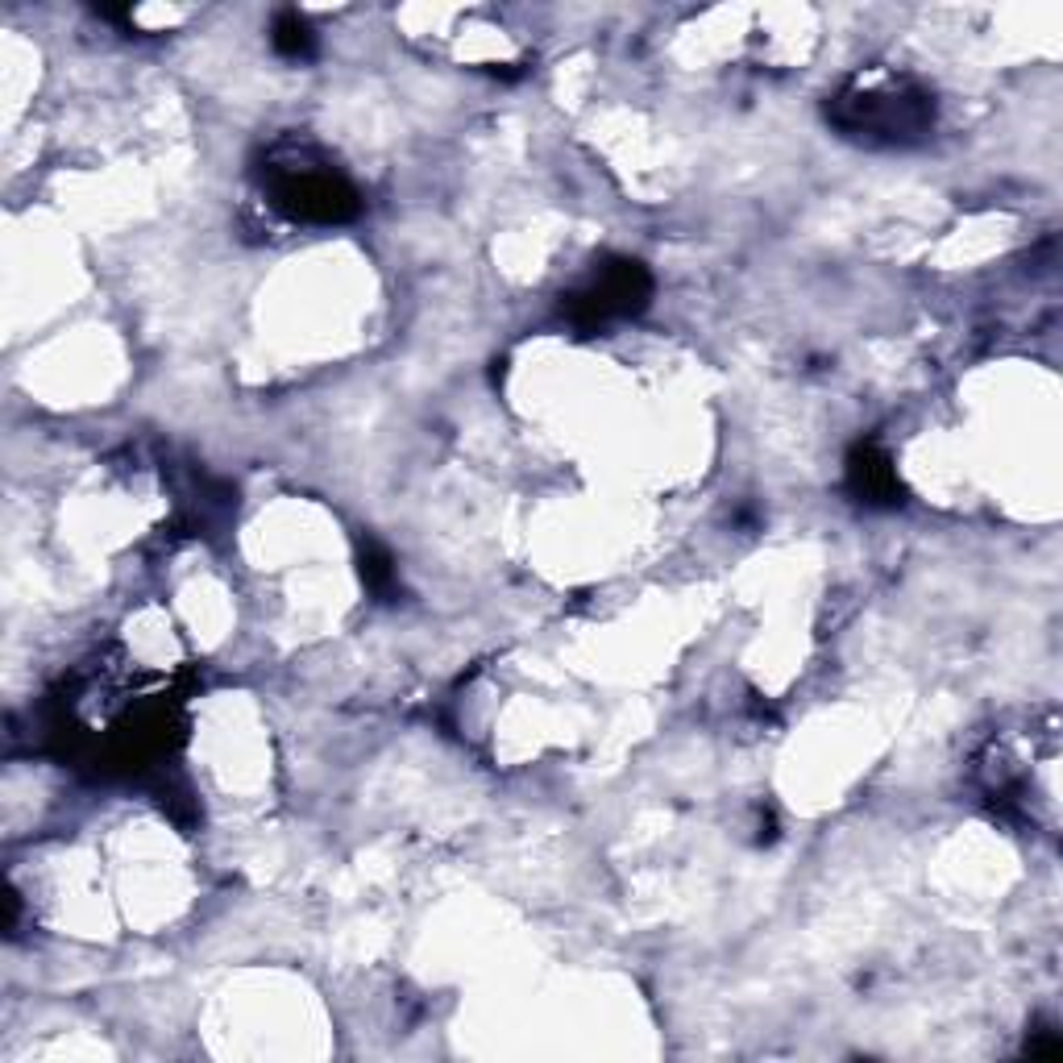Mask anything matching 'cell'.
Segmentation results:
<instances>
[{"label":"cell","instance_id":"cell-2","mask_svg":"<svg viewBox=\"0 0 1063 1063\" xmlns=\"http://www.w3.org/2000/svg\"><path fill=\"white\" fill-rule=\"evenodd\" d=\"M851 478H856V486H860V495L869 498H889L898 491V478L889 470V461H881L873 453H864L856 466H851Z\"/></svg>","mask_w":1063,"mask_h":1063},{"label":"cell","instance_id":"cell-1","mask_svg":"<svg viewBox=\"0 0 1063 1063\" xmlns=\"http://www.w3.org/2000/svg\"><path fill=\"white\" fill-rule=\"evenodd\" d=\"M279 208H287L291 216H304V220H345L357 213V195L354 188L332 175V170H287L275 191Z\"/></svg>","mask_w":1063,"mask_h":1063},{"label":"cell","instance_id":"cell-3","mask_svg":"<svg viewBox=\"0 0 1063 1063\" xmlns=\"http://www.w3.org/2000/svg\"><path fill=\"white\" fill-rule=\"evenodd\" d=\"M275 47L283 50V54H291V59H300V54L312 50V29H307V22L300 13H283L279 17V25H275Z\"/></svg>","mask_w":1063,"mask_h":1063}]
</instances>
